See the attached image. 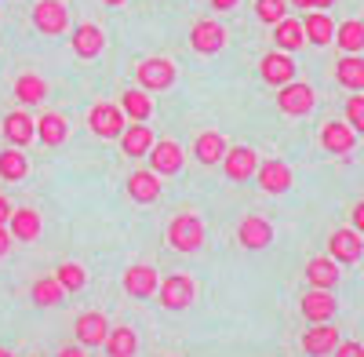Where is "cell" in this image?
<instances>
[{
  "mask_svg": "<svg viewBox=\"0 0 364 357\" xmlns=\"http://www.w3.org/2000/svg\"><path fill=\"white\" fill-rule=\"evenodd\" d=\"M193 154H197L200 164H219V161L226 157V139H223L219 132H204V135H197V142H193Z\"/></svg>",
  "mask_w": 364,
  "mask_h": 357,
  "instance_id": "25",
  "label": "cell"
},
{
  "mask_svg": "<svg viewBox=\"0 0 364 357\" xmlns=\"http://www.w3.org/2000/svg\"><path fill=\"white\" fill-rule=\"evenodd\" d=\"M336 0H314V8H331Z\"/></svg>",
  "mask_w": 364,
  "mask_h": 357,
  "instance_id": "46",
  "label": "cell"
},
{
  "mask_svg": "<svg viewBox=\"0 0 364 357\" xmlns=\"http://www.w3.org/2000/svg\"><path fill=\"white\" fill-rule=\"evenodd\" d=\"M255 15L266 26H277L281 18H288V4H284V0H255Z\"/></svg>",
  "mask_w": 364,
  "mask_h": 357,
  "instance_id": "37",
  "label": "cell"
},
{
  "mask_svg": "<svg viewBox=\"0 0 364 357\" xmlns=\"http://www.w3.org/2000/svg\"><path fill=\"white\" fill-rule=\"evenodd\" d=\"M8 245H11V241H8V230H4V226H0V255H4V252H8Z\"/></svg>",
  "mask_w": 364,
  "mask_h": 357,
  "instance_id": "44",
  "label": "cell"
},
{
  "mask_svg": "<svg viewBox=\"0 0 364 357\" xmlns=\"http://www.w3.org/2000/svg\"><path fill=\"white\" fill-rule=\"evenodd\" d=\"M343 339H339V329L336 324H314V329H306V336H302V350H306L310 357H328L331 350H336Z\"/></svg>",
  "mask_w": 364,
  "mask_h": 357,
  "instance_id": "10",
  "label": "cell"
},
{
  "mask_svg": "<svg viewBox=\"0 0 364 357\" xmlns=\"http://www.w3.org/2000/svg\"><path fill=\"white\" fill-rule=\"evenodd\" d=\"M15 99H18L22 106L44 102V99H48V84H44L41 77H33V73H22V77L15 80Z\"/></svg>",
  "mask_w": 364,
  "mask_h": 357,
  "instance_id": "33",
  "label": "cell"
},
{
  "mask_svg": "<svg viewBox=\"0 0 364 357\" xmlns=\"http://www.w3.org/2000/svg\"><path fill=\"white\" fill-rule=\"evenodd\" d=\"M223 171H226V178H233V183H245V178H252L259 171V154L252 150V146H233V150H226V157H223Z\"/></svg>",
  "mask_w": 364,
  "mask_h": 357,
  "instance_id": "7",
  "label": "cell"
},
{
  "mask_svg": "<svg viewBox=\"0 0 364 357\" xmlns=\"http://www.w3.org/2000/svg\"><path fill=\"white\" fill-rule=\"evenodd\" d=\"M336 44L346 55H360L364 51V22L360 18H346L343 26H336Z\"/></svg>",
  "mask_w": 364,
  "mask_h": 357,
  "instance_id": "28",
  "label": "cell"
},
{
  "mask_svg": "<svg viewBox=\"0 0 364 357\" xmlns=\"http://www.w3.org/2000/svg\"><path fill=\"white\" fill-rule=\"evenodd\" d=\"M135 80L142 92H164V87L175 84V63H168V58H146L135 70Z\"/></svg>",
  "mask_w": 364,
  "mask_h": 357,
  "instance_id": "2",
  "label": "cell"
},
{
  "mask_svg": "<svg viewBox=\"0 0 364 357\" xmlns=\"http://www.w3.org/2000/svg\"><path fill=\"white\" fill-rule=\"evenodd\" d=\"M124 292L135 295V299H149L157 292V270L154 266H132L124 274Z\"/></svg>",
  "mask_w": 364,
  "mask_h": 357,
  "instance_id": "19",
  "label": "cell"
},
{
  "mask_svg": "<svg viewBox=\"0 0 364 357\" xmlns=\"http://www.w3.org/2000/svg\"><path fill=\"white\" fill-rule=\"evenodd\" d=\"M331 353H336V357H364V343H339L336 350H331Z\"/></svg>",
  "mask_w": 364,
  "mask_h": 357,
  "instance_id": "39",
  "label": "cell"
},
{
  "mask_svg": "<svg viewBox=\"0 0 364 357\" xmlns=\"http://www.w3.org/2000/svg\"><path fill=\"white\" fill-rule=\"evenodd\" d=\"M259 70H262V80L273 84V87H284V84L295 80V63H291V55H284V51H269Z\"/></svg>",
  "mask_w": 364,
  "mask_h": 357,
  "instance_id": "12",
  "label": "cell"
},
{
  "mask_svg": "<svg viewBox=\"0 0 364 357\" xmlns=\"http://www.w3.org/2000/svg\"><path fill=\"white\" fill-rule=\"evenodd\" d=\"M66 135H70V128H66V121L58 113H44L41 121H37V139L44 146H63Z\"/></svg>",
  "mask_w": 364,
  "mask_h": 357,
  "instance_id": "32",
  "label": "cell"
},
{
  "mask_svg": "<svg viewBox=\"0 0 364 357\" xmlns=\"http://www.w3.org/2000/svg\"><path fill=\"white\" fill-rule=\"evenodd\" d=\"M4 135H8L11 146H26V142H33L37 124L29 121L26 113H8V117H4Z\"/></svg>",
  "mask_w": 364,
  "mask_h": 357,
  "instance_id": "31",
  "label": "cell"
},
{
  "mask_svg": "<svg viewBox=\"0 0 364 357\" xmlns=\"http://www.w3.org/2000/svg\"><path fill=\"white\" fill-rule=\"evenodd\" d=\"M353 230H357V233L364 237V201H360V204L353 208Z\"/></svg>",
  "mask_w": 364,
  "mask_h": 357,
  "instance_id": "40",
  "label": "cell"
},
{
  "mask_svg": "<svg viewBox=\"0 0 364 357\" xmlns=\"http://www.w3.org/2000/svg\"><path fill=\"white\" fill-rule=\"evenodd\" d=\"M70 41H73V51H77L80 58H99V55H102V48H106L102 29H99V26H91V22L77 26Z\"/></svg>",
  "mask_w": 364,
  "mask_h": 357,
  "instance_id": "17",
  "label": "cell"
},
{
  "mask_svg": "<svg viewBox=\"0 0 364 357\" xmlns=\"http://www.w3.org/2000/svg\"><path fill=\"white\" fill-rule=\"evenodd\" d=\"M120 113L132 117L135 124H142V121H149V113H154V102H149V95L142 87H128V92L120 95Z\"/></svg>",
  "mask_w": 364,
  "mask_h": 357,
  "instance_id": "24",
  "label": "cell"
},
{
  "mask_svg": "<svg viewBox=\"0 0 364 357\" xmlns=\"http://www.w3.org/2000/svg\"><path fill=\"white\" fill-rule=\"evenodd\" d=\"M106 353L109 357H135V350H139V336L132 332V329H124V324H120V329H109V336H106Z\"/></svg>",
  "mask_w": 364,
  "mask_h": 357,
  "instance_id": "29",
  "label": "cell"
},
{
  "mask_svg": "<svg viewBox=\"0 0 364 357\" xmlns=\"http://www.w3.org/2000/svg\"><path fill=\"white\" fill-rule=\"evenodd\" d=\"M102 4H109V8H117V4H124V0H102Z\"/></svg>",
  "mask_w": 364,
  "mask_h": 357,
  "instance_id": "47",
  "label": "cell"
},
{
  "mask_svg": "<svg viewBox=\"0 0 364 357\" xmlns=\"http://www.w3.org/2000/svg\"><path fill=\"white\" fill-rule=\"evenodd\" d=\"M0 357H11V353H8V350H0Z\"/></svg>",
  "mask_w": 364,
  "mask_h": 357,
  "instance_id": "48",
  "label": "cell"
},
{
  "mask_svg": "<svg viewBox=\"0 0 364 357\" xmlns=\"http://www.w3.org/2000/svg\"><path fill=\"white\" fill-rule=\"evenodd\" d=\"M336 310H339V303H336V295H331V292L314 288V292L302 295V317H306L310 324H328L331 317H336Z\"/></svg>",
  "mask_w": 364,
  "mask_h": 357,
  "instance_id": "8",
  "label": "cell"
},
{
  "mask_svg": "<svg viewBox=\"0 0 364 357\" xmlns=\"http://www.w3.org/2000/svg\"><path fill=\"white\" fill-rule=\"evenodd\" d=\"M211 8H219V11H233V8H237V0H211Z\"/></svg>",
  "mask_w": 364,
  "mask_h": 357,
  "instance_id": "42",
  "label": "cell"
},
{
  "mask_svg": "<svg viewBox=\"0 0 364 357\" xmlns=\"http://www.w3.org/2000/svg\"><path fill=\"white\" fill-rule=\"evenodd\" d=\"M87 124L102 139H120L124 135V113H120V106H113V102H99V106H91Z\"/></svg>",
  "mask_w": 364,
  "mask_h": 357,
  "instance_id": "4",
  "label": "cell"
},
{
  "mask_svg": "<svg viewBox=\"0 0 364 357\" xmlns=\"http://www.w3.org/2000/svg\"><path fill=\"white\" fill-rule=\"evenodd\" d=\"M204 241V223L190 212H178L171 223H168V245L178 248V252H197Z\"/></svg>",
  "mask_w": 364,
  "mask_h": 357,
  "instance_id": "1",
  "label": "cell"
},
{
  "mask_svg": "<svg viewBox=\"0 0 364 357\" xmlns=\"http://www.w3.org/2000/svg\"><path fill=\"white\" fill-rule=\"evenodd\" d=\"M128 193H132V201H139V204L157 201V197H161V178H157L154 171H135V175L128 178Z\"/></svg>",
  "mask_w": 364,
  "mask_h": 357,
  "instance_id": "26",
  "label": "cell"
},
{
  "mask_svg": "<svg viewBox=\"0 0 364 357\" xmlns=\"http://www.w3.org/2000/svg\"><path fill=\"white\" fill-rule=\"evenodd\" d=\"M58 357H84V350H80V346H66V350L58 353Z\"/></svg>",
  "mask_w": 364,
  "mask_h": 357,
  "instance_id": "43",
  "label": "cell"
},
{
  "mask_svg": "<svg viewBox=\"0 0 364 357\" xmlns=\"http://www.w3.org/2000/svg\"><path fill=\"white\" fill-rule=\"evenodd\" d=\"M149 168H154V175H175V171L182 168L178 142H171V139L154 142V150H149Z\"/></svg>",
  "mask_w": 364,
  "mask_h": 357,
  "instance_id": "14",
  "label": "cell"
},
{
  "mask_svg": "<svg viewBox=\"0 0 364 357\" xmlns=\"http://www.w3.org/2000/svg\"><path fill=\"white\" fill-rule=\"evenodd\" d=\"M336 80L346 92H364V58L360 55H346L336 63Z\"/></svg>",
  "mask_w": 364,
  "mask_h": 357,
  "instance_id": "23",
  "label": "cell"
},
{
  "mask_svg": "<svg viewBox=\"0 0 364 357\" xmlns=\"http://www.w3.org/2000/svg\"><path fill=\"white\" fill-rule=\"evenodd\" d=\"M273 41H277V48L288 55V51H299L302 44H306V33H302V22L295 18H281L277 26H273Z\"/></svg>",
  "mask_w": 364,
  "mask_h": 357,
  "instance_id": "27",
  "label": "cell"
},
{
  "mask_svg": "<svg viewBox=\"0 0 364 357\" xmlns=\"http://www.w3.org/2000/svg\"><path fill=\"white\" fill-rule=\"evenodd\" d=\"M11 212H15V208L8 204V197H4V193H0V226H4V223L11 219Z\"/></svg>",
  "mask_w": 364,
  "mask_h": 357,
  "instance_id": "41",
  "label": "cell"
},
{
  "mask_svg": "<svg viewBox=\"0 0 364 357\" xmlns=\"http://www.w3.org/2000/svg\"><path fill=\"white\" fill-rule=\"evenodd\" d=\"M302 33H306V41H310V44L324 48V44L336 41V22H331L324 11H310V15H306V22H302Z\"/></svg>",
  "mask_w": 364,
  "mask_h": 357,
  "instance_id": "22",
  "label": "cell"
},
{
  "mask_svg": "<svg viewBox=\"0 0 364 357\" xmlns=\"http://www.w3.org/2000/svg\"><path fill=\"white\" fill-rule=\"evenodd\" d=\"M33 26L41 29L44 37H58V33L70 26L66 4H63V0H41V4L33 8Z\"/></svg>",
  "mask_w": 364,
  "mask_h": 357,
  "instance_id": "5",
  "label": "cell"
},
{
  "mask_svg": "<svg viewBox=\"0 0 364 357\" xmlns=\"http://www.w3.org/2000/svg\"><path fill=\"white\" fill-rule=\"evenodd\" d=\"M106 336H109V324H106V317L102 314H80L77 317V339H80V346H102L106 343Z\"/></svg>",
  "mask_w": 364,
  "mask_h": 357,
  "instance_id": "18",
  "label": "cell"
},
{
  "mask_svg": "<svg viewBox=\"0 0 364 357\" xmlns=\"http://www.w3.org/2000/svg\"><path fill=\"white\" fill-rule=\"evenodd\" d=\"M237 241L245 248H252V252H259V248H266L273 241V226L262 215H248L245 223H240V230H237Z\"/></svg>",
  "mask_w": 364,
  "mask_h": 357,
  "instance_id": "15",
  "label": "cell"
},
{
  "mask_svg": "<svg viewBox=\"0 0 364 357\" xmlns=\"http://www.w3.org/2000/svg\"><path fill=\"white\" fill-rule=\"evenodd\" d=\"M11 233L18 237V241H37L41 237V215L33 212V208H15L11 212Z\"/></svg>",
  "mask_w": 364,
  "mask_h": 357,
  "instance_id": "30",
  "label": "cell"
},
{
  "mask_svg": "<svg viewBox=\"0 0 364 357\" xmlns=\"http://www.w3.org/2000/svg\"><path fill=\"white\" fill-rule=\"evenodd\" d=\"M314 102H317L314 87L302 84V80H291V84H284L281 92H277V106H281V113H288V117H306V113L314 110Z\"/></svg>",
  "mask_w": 364,
  "mask_h": 357,
  "instance_id": "3",
  "label": "cell"
},
{
  "mask_svg": "<svg viewBox=\"0 0 364 357\" xmlns=\"http://www.w3.org/2000/svg\"><path fill=\"white\" fill-rule=\"evenodd\" d=\"M306 281L314 284V288H321V292H331L339 284V262L336 259H310L306 262Z\"/></svg>",
  "mask_w": 364,
  "mask_h": 357,
  "instance_id": "20",
  "label": "cell"
},
{
  "mask_svg": "<svg viewBox=\"0 0 364 357\" xmlns=\"http://www.w3.org/2000/svg\"><path fill=\"white\" fill-rule=\"evenodd\" d=\"M353 142H357V135H353V128L346 121H328L321 128V146L328 154H350Z\"/></svg>",
  "mask_w": 364,
  "mask_h": 357,
  "instance_id": "13",
  "label": "cell"
},
{
  "mask_svg": "<svg viewBox=\"0 0 364 357\" xmlns=\"http://www.w3.org/2000/svg\"><path fill=\"white\" fill-rule=\"evenodd\" d=\"M55 281L63 284V292H80L87 274H84V266H77V262H63V266H58V274H55Z\"/></svg>",
  "mask_w": 364,
  "mask_h": 357,
  "instance_id": "36",
  "label": "cell"
},
{
  "mask_svg": "<svg viewBox=\"0 0 364 357\" xmlns=\"http://www.w3.org/2000/svg\"><path fill=\"white\" fill-rule=\"evenodd\" d=\"M63 284H58L55 277H41L33 281V288H29V299H33L37 307H55V303H63Z\"/></svg>",
  "mask_w": 364,
  "mask_h": 357,
  "instance_id": "34",
  "label": "cell"
},
{
  "mask_svg": "<svg viewBox=\"0 0 364 357\" xmlns=\"http://www.w3.org/2000/svg\"><path fill=\"white\" fill-rule=\"evenodd\" d=\"M157 292H161L164 310H186V307L193 303V281H190L186 274L168 277L164 284H157Z\"/></svg>",
  "mask_w": 364,
  "mask_h": 357,
  "instance_id": "9",
  "label": "cell"
},
{
  "mask_svg": "<svg viewBox=\"0 0 364 357\" xmlns=\"http://www.w3.org/2000/svg\"><path fill=\"white\" fill-rule=\"evenodd\" d=\"M295 8H314V0H291Z\"/></svg>",
  "mask_w": 364,
  "mask_h": 357,
  "instance_id": "45",
  "label": "cell"
},
{
  "mask_svg": "<svg viewBox=\"0 0 364 357\" xmlns=\"http://www.w3.org/2000/svg\"><path fill=\"white\" fill-rule=\"evenodd\" d=\"M328 252H331L328 259H336V262H357L364 255V241L357 230H336L328 241Z\"/></svg>",
  "mask_w": 364,
  "mask_h": 357,
  "instance_id": "11",
  "label": "cell"
},
{
  "mask_svg": "<svg viewBox=\"0 0 364 357\" xmlns=\"http://www.w3.org/2000/svg\"><path fill=\"white\" fill-rule=\"evenodd\" d=\"M346 124L353 128V135H364V95L346 99Z\"/></svg>",
  "mask_w": 364,
  "mask_h": 357,
  "instance_id": "38",
  "label": "cell"
},
{
  "mask_svg": "<svg viewBox=\"0 0 364 357\" xmlns=\"http://www.w3.org/2000/svg\"><path fill=\"white\" fill-rule=\"evenodd\" d=\"M26 171H29L26 154H18V150L0 154V178H4V183H18V178H26Z\"/></svg>",
  "mask_w": 364,
  "mask_h": 357,
  "instance_id": "35",
  "label": "cell"
},
{
  "mask_svg": "<svg viewBox=\"0 0 364 357\" xmlns=\"http://www.w3.org/2000/svg\"><path fill=\"white\" fill-rule=\"evenodd\" d=\"M120 150L128 157H146L154 150V132H149V124H128L124 135H120Z\"/></svg>",
  "mask_w": 364,
  "mask_h": 357,
  "instance_id": "21",
  "label": "cell"
},
{
  "mask_svg": "<svg viewBox=\"0 0 364 357\" xmlns=\"http://www.w3.org/2000/svg\"><path fill=\"white\" fill-rule=\"evenodd\" d=\"M255 178H259V186L266 193H284L291 186V168L284 161H266V164H259Z\"/></svg>",
  "mask_w": 364,
  "mask_h": 357,
  "instance_id": "16",
  "label": "cell"
},
{
  "mask_svg": "<svg viewBox=\"0 0 364 357\" xmlns=\"http://www.w3.org/2000/svg\"><path fill=\"white\" fill-rule=\"evenodd\" d=\"M223 44H226V29H223L219 22H208V18L193 22V29H190V48H193L197 55H219Z\"/></svg>",
  "mask_w": 364,
  "mask_h": 357,
  "instance_id": "6",
  "label": "cell"
}]
</instances>
